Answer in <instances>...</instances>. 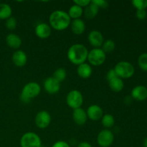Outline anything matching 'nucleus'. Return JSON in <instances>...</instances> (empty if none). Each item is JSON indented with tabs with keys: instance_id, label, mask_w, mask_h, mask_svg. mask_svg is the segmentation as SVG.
Masks as SVG:
<instances>
[{
	"instance_id": "nucleus-1",
	"label": "nucleus",
	"mask_w": 147,
	"mask_h": 147,
	"mask_svg": "<svg viewBox=\"0 0 147 147\" xmlns=\"http://www.w3.org/2000/svg\"><path fill=\"white\" fill-rule=\"evenodd\" d=\"M71 19L68 14L63 10H55L50 14L49 23L51 28L57 31L65 30L70 26Z\"/></svg>"
},
{
	"instance_id": "nucleus-2",
	"label": "nucleus",
	"mask_w": 147,
	"mask_h": 147,
	"mask_svg": "<svg viewBox=\"0 0 147 147\" xmlns=\"http://www.w3.org/2000/svg\"><path fill=\"white\" fill-rule=\"evenodd\" d=\"M88 50L87 47L83 44H74L70 46L67 50V58L70 63L74 65H79L86 63L88 58Z\"/></svg>"
},
{
	"instance_id": "nucleus-3",
	"label": "nucleus",
	"mask_w": 147,
	"mask_h": 147,
	"mask_svg": "<svg viewBox=\"0 0 147 147\" xmlns=\"http://www.w3.org/2000/svg\"><path fill=\"white\" fill-rule=\"evenodd\" d=\"M41 92V87L35 82H30L23 87L20 94V100L24 103H28L31 99L37 97Z\"/></svg>"
},
{
	"instance_id": "nucleus-4",
	"label": "nucleus",
	"mask_w": 147,
	"mask_h": 147,
	"mask_svg": "<svg viewBox=\"0 0 147 147\" xmlns=\"http://www.w3.org/2000/svg\"><path fill=\"white\" fill-rule=\"evenodd\" d=\"M114 70L118 77L122 80L130 78L135 73V69L133 65L127 61H121L118 63L115 66Z\"/></svg>"
},
{
	"instance_id": "nucleus-5",
	"label": "nucleus",
	"mask_w": 147,
	"mask_h": 147,
	"mask_svg": "<svg viewBox=\"0 0 147 147\" xmlns=\"http://www.w3.org/2000/svg\"><path fill=\"white\" fill-rule=\"evenodd\" d=\"M21 147H42L40 137L34 132H27L20 139Z\"/></svg>"
},
{
	"instance_id": "nucleus-6",
	"label": "nucleus",
	"mask_w": 147,
	"mask_h": 147,
	"mask_svg": "<svg viewBox=\"0 0 147 147\" xmlns=\"http://www.w3.org/2000/svg\"><path fill=\"white\" fill-rule=\"evenodd\" d=\"M106 58V54L101 48H93L88 51L87 60L92 65L99 66L104 63Z\"/></svg>"
},
{
	"instance_id": "nucleus-7",
	"label": "nucleus",
	"mask_w": 147,
	"mask_h": 147,
	"mask_svg": "<svg viewBox=\"0 0 147 147\" xmlns=\"http://www.w3.org/2000/svg\"><path fill=\"white\" fill-rule=\"evenodd\" d=\"M66 103L67 106L73 110L81 108V106L83 103V95L78 90H70L66 97Z\"/></svg>"
},
{
	"instance_id": "nucleus-8",
	"label": "nucleus",
	"mask_w": 147,
	"mask_h": 147,
	"mask_svg": "<svg viewBox=\"0 0 147 147\" xmlns=\"http://www.w3.org/2000/svg\"><path fill=\"white\" fill-rule=\"evenodd\" d=\"M114 141V135L111 131L104 129L99 132L97 137L98 144L100 147H109Z\"/></svg>"
},
{
	"instance_id": "nucleus-9",
	"label": "nucleus",
	"mask_w": 147,
	"mask_h": 147,
	"mask_svg": "<svg viewBox=\"0 0 147 147\" xmlns=\"http://www.w3.org/2000/svg\"><path fill=\"white\" fill-rule=\"evenodd\" d=\"M35 124L39 129H45L51 123V116L46 111L38 112L35 116Z\"/></svg>"
},
{
	"instance_id": "nucleus-10",
	"label": "nucleus",
	"mask_w": 147,
	"mask_h": 147,
	"mask_svg": "<svg viewBox=\"0 0 147 147\" xmlns=\"http://www.w3.org/2000/svg\"><path fill=\"white\" fill-rule=\"evenodd\" d=\"M89 43L94 48H100L104 42V38L100 32L98 30H93L90 32L88 36Z\"/></svg>"
},
{
	"instance_id": "nucleus-11",
	"label": "nucleus",
	"mask_w": 147,
	"mask_h": 147,
	"mask_svg": "<svg viewBox=\"0 0 147 147\" xmlns=\"http://www.w3.org/2000/svg\"><path fill=\"white\" fill-rule=\"evenodd\" d=\"M86 113H87L88 119H90L93 121L100 120L103 116V109L98 105H91L89 106Z\"/></svg>"
},
{
	"instance_id": "nucleus-12",
	"label": "nucleus",
	"mask_w": 147,
	"mask_h": 147,
	"mask_svg": "<svg viewBox=\"0 0 147 147\" xmlns=\"http://www.w3.org/2000/svg\"><path fill=\"white\" fill-rule=\"evenodd\" d=\"M44 88L49 94H55L60 90V83L53 77H49L45 80Z\"/></svg>"
},
{
	"instance_id": "nucleus-13",
	"label": "nucleus",
	"mask_w": 147,
	"mask_h": 147,
	"mask_svg": "<svg viewBox=\"0 0 147 147\" xmlns=\"http://www.w3.org/2000/svg\"><path fill=\"white\" fill-rule=\"evenodd\" d=\"M52 33V28L46 23H40L35 27V34L40 39H47Z\"/></svg>"
},
{
	"instance_id": "nucleus-14",
	"label": "nucleus",
	"mask_w": 147,
	"mask_h": 147,
	"mask_svg": "<svg viewBox=\"0 0 147 147\" xmlns=\"http://www.w3.org/2000/svg\"><path fill=\"white\" fill-rule=\"evenodd\" d=\"M73 119L75 123L79 126L85 124L88 120L86 111L82 108L74 109L73 111Z\"/></svg>"
},
{
	"instance_id": "nucleus-15",
	"label": "nucleus",
	"mask_w": 147,
	"mask_h": 147,
	"mask_svg": "<svg viewBox=\"0 0 147 147\" xmlns=\"http://www.w3.org/2000/svg\"><path fill=\"white\" fill-rule=\"evenodd\" d=\"M131 98L139 101H143L147 98V88L144 86H137L131 90Z\"/></svg>"
},
{
	"instance_id": "nucleus-16",
	"label": "nucleus",
	"mask_w": 147,
	"mask_h": 147,
	"mask_svg": "<svg viewBox=\"0 0 147 147\" xmlns=\"http://www.w3.org/2000/svg\"><path fill=\"white\" fill-rule=\"evenodd\" d=\"M12 62L17 67H23L27 62V55L23 50H17L12 55Z\"/></svg>"
},
{
	"instance_id": "nucleus-17",
	"label": "nucleus",
	"mask_w": 147,
	"mask_h": 147,
	"mask_svg": "<svg viewBox=\"0 0 147 147\" xmlns=\"http://www.w3.org/2000/svg\"><path fill=\"white\" fill-rule=\"evenodd\" d=\"M70 27H71L72 32L76 35H80L86 30V24L83 20H82L80 18L73 20L70 22Z\"/></svg>"
},
{
	"instance_id": "nucleus-18",
	"label": "nucleus",
	"mask_w": 147,
	"mask_h": 147,
	"mask_svg": "<svg viewBox=\"0 0 147 147\" xmlns=\"http://www.w3.org/2000/svg\"><path fill=\"white\" fill-rule=\"evenodd\" d=\"M6 42L7 45L12 49L20 48L22 45V39L17 34L11 33L6 37Z\"/></svg>"
},
{
	"instance_id": "nucleus-19",
	"label": "nucleus",
	"mask_w": 147,
	"mask_h": 147,
	"mask_svg": "<svg viewBox=\"0 0 147 147\" xmlns=\"http://www.w3.org/2000/svg\"><path fill=\"white\" fill-rule=\"evenodd\" d=\"M92 67L90 64L84 63L83 64H80L78 65L77 67V73L80 78H88L92 75Z\"/></svg>"
},
{
	"instance_id": "nucleus-20",
	"label": "nucleus",
	"mask_w": 147,
	"mask_h": 147,
	"mask_svg": "<svg viewBox=\"0 0 147 147\" xmlns=\"http://www.w3.org/2000/svg\"><path fill=\"white\" fill-rule=\"evenodd\" d=\"M109 83L111 89L116 93L121 92L124 87V83H123V80L119 77H116L112 80H109Z\"/></svg>"
},
{
	"instance_id": "nucleus-21",
	"label": "nucleus",
	"mask_w": 147,
	"mask_h": 147,
	"mask_svg": "<svg viewBox=\"0 0 147 147\" xmlns=\"http://www.w3.org/2000/svg\"><path fill=\"white\" fill-rule=\"evenodd\" d=\"M98 7L91 1V2L86 7V9H85L84 14L85 16H86V18L91 20V19L95 18V17H96V15H97L98 13Z\"/></svg>"
},
{
	"instance_id": "nucleus-22",
	"label": "nucleus",
	"mask_w": 147,
	"mask_h": 147,
	"mask_svg": "<svg viewBox=\"0 0 147 147\" xmlns=\"http://www.w3.org/2000/svg\"><path fill=\"white\" fill-rule=\"evenodd\" d=\"M83 8L74 4L70 9H69V11L68 12H67V14H68L70 19H73V20H77V19H80V17L83 15Z\"/></svg>"
},
{
	"instance_id": "nucleus-23",
	"label": "nucleus",
	"mask_w": 147,
	"mask_h": 147,
	"mask_svg": "<svg viewBox=\"0 0 147 147\" xmlns=\"http://www.w3.org/2000/svg\"><path fill=\"white\" fill-rule=\"evenodd\" d=\"M11 7L9 4L5 3L0 4V20H6L11 17Z\"/></svg>"
},
{
	"instance_id": "nucleus-24",
	"label": "nucleus",
	"mask_w": 147,
	"mask_h": 147,
	"mask_svg": "<svg viewBox=\"0 0 147 147\" xmlns=\"http://www.w3.org/2000/svg\"><path fill=\"white\" fill-rule=\"evenodd\" d=\"M101 123L106 129H110L114 126L115 119L111 114L103 115L101 119Z\"/></svg>"
},
{
	"instance_id": "nucleus-25",
	"label": "nucleus",
	"mask_w": 147,
	"mask_h": 147,
	"mask_svg": "<svg viewBox=\"0 0 147 147\" xmlns=\"http://www.w3.org/2000/svg\"><path fill=\"white\" fill-rule=\"evenodd\" d=\"M53 77L54 78L55 80H57L59 83H62L65 80L66 77H67V72H66L65 69L63 67H60L57 68L55 71L53 73Z\"/></svg>"
},
{
	"instance_id": "nucleus-26",
	"label": "nucleus",
	"mask_w": 147,
	"mask_h": 147,
	"mask_svg": "<svg viewBox=\"0 0 147 147\" xmlns=\"http://www.w3.org/2000/svg\"><path fill=\"white\" fill-rule=\"evenodd\" d=\"M115 48H116V44L114 41L109 39L103 42L101 49L106 54H107V53H112L115 50Z\"/></svg>"
},
{
	"instance_id": "nucleus-27",
	"label": "nucleus",
	"mask_w": 147,
	"mask_h": 147,
	"mask_svg": "<svg viewBox=\"0 0 147 147\" xmlns=\"http://www.w3.org/2000/svg\"><path fill=\"white\" fill-rule=\"evenodd\" d=\"M138 65L142 70L147 72V53H142L139 55Z\"/></svg>"
},
{
	"instance_id": "nucleus-28",
	"label": "nucleus",
	"mask_w": 147,
	"mask_h": 147,
	"mask_svg": "<svg viewBox=\"0 0 147 147\" xmlns=\"http://www.w3.org/2000/svg\"><path fill=\"white\" fill-rule=\"evenodd\" d=\"M131 3L137 10L146 9L147 8V0H134Z\"/></svg>"
},
{
	"instance_id": "nucleus-29",
	"label": "nucleus",
	"mask_w": 147,
	"mask_h": 147,
	"mask_svg": "<svg viewBox=\"0 0 147 147\" xmlns=\"http://www.w3.org/2000/svg\"><path fill=\"white\" fill-rule=\"evenodd\" d=\"M6 27L8 30H13L17 27V20L14 17H11L8 18L6 21Z\"/></svg>"
},
{
	"instance_id": "nucleus-30",
	"label": "nucleus",
	"mask_w": 147,
	"mask_h": 147,
	"mask_svg": "<svg viewBox=\"0 0 147 147\" xmlns=\"http://www.w3.org/2000/svg\"><path fill=\"white\" fill-rule=\"evenodd\" d=\"M94 4H96L98 8L106 9L109 7V2L105 0H93L91 1Z\"/></svg>"
},
{
	"instance_id": "nucleus-31",
	"label": "nucleus",
	"mask_w": 147,
	"mask_h": 147,
	"mask_svg": "<svg viewBox=\"0 0 147 147\" xmlns=\"http://www.w3.org/2000/svg\"><path fill=\"white\" fill-rule=\"evenodd\" d=\"M90 2H91V1H90V0H75V1H73V3L75 4L82 7V8L86 7Z\"/></svg>"
},
{
	"instance_id": "nucleus-32",
	"label": "nucleus",
	"mask_w": 147,
	"mask_h": 147,
	"mask_svg": "<svg viewBox=\"0 0 147 147\" xmlns=\"http://www.w3.org/2000/svg\"><path fill=\"white\" fill-rule=\"evenodd\" d=\"M146 15H147V12L146 9H139L136 11V16L139 20H144V19L146 17Z\"/></svg>"
},
{
	"instance_id": "nucleus-33",
	"label": "nucleus",
	"mask_w": 147,
	"mask_h": 147,
	"mask_svg": "<svg viewBox=\"0 0 147 147\" xmlns=\"http://www.w3.org/2000/svg\"><path fill=\"white\" fill-rule=\"evenodd\" d=\"M116 77H118V76H117V75H116L114 68L111 69L110 70H109V72L107 73V74H106V79H107L108 81H109V80H112V79L115 78H116Z\"/></svg>"
},
{
	"instance_id": "nucleus-34",
	"label": "nucleus",
	"mask_w": 147,
	"mask_h": 147,
	"mask_svg": "<svg viewBox=\"0 0 147 147\" xmlns=\"http://www.w3.org/2000/svg\"><path fill=\"white\" fill-rule=\"evenodd\" d=\"M52 147H70L69 144H67L66 142L64 141H58L56 142Z\"/></svg>"
},
{
	"instance_id": "nucleus-35",
	"label": "nucleus",
	"mask_w": 147,
	"mask_h": 147,
	"mask_svg": "<svg viewBox=\"0 0 147 147\" xmlns=\"http://www.w3.org/2000/svg\"><path fill=\"white\" fill-rule=\"evenodd\" d=\"M78 147H93L92 145L90 144V143L87 142H80L78 145Z\"/></svg>"
},
{
	"instance_id": "nucleus-36",
	"label": "nucleus",
	"mask_w": 147,
	"mask_h": 147,
	"mask_svg": "<svg viewBox=\"0 0 147 147\" xmlns=\"http://www.w3.org/2000/svg\"><path fill=\"white\" fill-rule=\"evenodd\" d=\"M144 147H147V138H146L144 141Z\"/></svg>"
}]
</instances>
